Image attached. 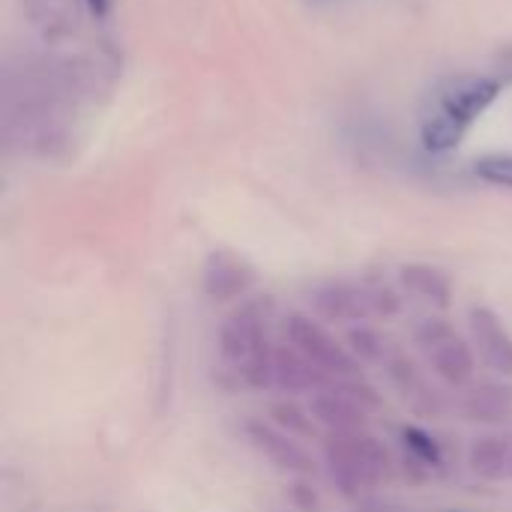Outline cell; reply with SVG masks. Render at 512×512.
<instances>
[{"mask_svg": "<svg viewBox=\"0 0 512 512\" xmlns=\"http://www.w3.org/2000/svg\"><path fill=\"white\" fill-rule=\"evenodd\" d=\"M273 300L255 297L240 303L219 324V357L252 390L273 387V357L276 345L270 342Z\"/></svg>", "mask_w": 512, "mask_h": 512, "instance_id": "obj_1", "label": "cell"}, {"mask_svg": "<svg viewBox=\"0 0 512 512\" xmlns=\"http://www.w3.org/2000/svg\"><path fill=\"white\" fill-rule=\"evenodd\" d=\"M498 84L489 78H453L435 96L429 99L423 120H420V138L429 153H450L462 144L468 129L477 123L480 114L495 102Z\"/></svg>", "mask_w": 512, "mask_h": 512, "instance_id": "obj_2", "label": "cell"}, {"mask_svg": "<svg viewBox=\"0 0 512 512\" xmlns=\"http://www.w3.org/2000/svg\"><path fill=\"white\" fill-rule=\"evenodd\" d=\"M324 462L333 486L345 498H357V501L369 498L393 477V459L387 447L366 429L330 432L324 441Z\"/></svg>", "mask_w": 512, "mask_h": 512, "instance_id": "obj_3", "label": "cell"}, {"mask_svg": "<svg viewBox=\"0 0 512 512\" xmlns=\"http://www.w3.org/2000/svg\"><path fill=\"white\" fill-rule=\"evenodd\" d=\"M414 339L420 351L429 360V369L447 384V387H468L477 372L474 348L456 333V327L447 318H423L414 330Z\"/></svg>", "mask_w": 512, "mask_h": 512, "instance_id": "obj_4", "label": "cell"}, {"mask_svg": "<svg viewBox=\"0 0 512 512\" xmlns=\"http://www.w3.org/2000/svg\"><path fill=\"white\" fill-rule=\"evenodd\" d=\"M285 339L294 351H300L312 366H318L327 378H360V360L336 342V336L312 315L291 312L285 318Z\"/></svg>", "mask_w": 512, "mask_h": 512, "instance_id": "obj_5", "label": "cell"}, {"mask_svg": "<svg viewBox=\"0 0 512 512\" xmlns=\"http://www.w3.org/2000/svg\"><path fill=\"white\" fill-rule=\"evenodd\" d=\"M249 444L267 459L273 462L279 471L285 474H294L300 480L312 477L315 474V459L309 456V450L288 432H282L276 423H264V420H249L243 426Z\"/></svg>", "mask_w": 512, "mask_h": 512, "instance_id": "obj_6", "label": "cell"}, {"mask_svg": "<svg viewBox=\"0 0 512 512\" xmlns=\"http://www.w3.org/2000/svg\"><path fill=\"white\" fill-rule=\"evenodd\" d=\"M312 312L324 321L336 324H363L375 318L369 291L363 282H348V279H333L324 282L312 291Z\"/></svg>", "mask_w": 512, "mask_h": 512, "instance_id": "obj_7", "label": "cell"}, {"mask_svg": "<svg viewBox=\"0 0 512 512\" xmlns=\"http://www.w3.org/2000/svg\"><path fill=\"white\" fill-rule=\"evenodd\" d=\"M309 414L327 432H357L366 426L372 411L342 381H333L330 387H324L312 396Z\"/></svg>", "mask_w": 512, "mask_h": 512, "instance_id": "obj_8", "label": "cell"}, {"mask_svg": "<svg viewBox=\"0 0 512 512\" xmlns=\"http://www.w3.org/2000/svg\"><path fill=\"white\" fill-rule=\"evenodd\" d=\"M468 327H471L474 351L480 354V360L492 372L512 378V333L504 327L498 312L486 306H474L468 315Z\"/></svg>", "mask_w": 512, "mask_h": 512, "instance_id": "obj_9", "label": "cell"}, {"mask_svg": "<svg viewBox=\"0 0 512 512\" xmlns=\"http://www.w3.org/2000/svg\"><path fill=\"white\" fill-rule=\"evenodd\" d=\"M387 375L399 396L408 402V408L420 417H441L444 414V399L441 393L426 381V375L417 369V363L408 354H393L387 363Z\"/></svg>", "mask_w": 512, "mask_h": 512, "instance_id": "obj_10", "label": "cell"}, {"mask_svg": "<svg viewBox=\"0 0 512 512\" xmlns=\"http://www.w3.org/2000/svg\"><path fill=\"white\" fill-rule=\"evenodd\" d=\"M255 285V270L231 255V252H213L204 264V294L210 300H234L243 297Z\"/></svg>", "mask_w": 512, "mask_h": 512, "instance_id": "obj_11", "label": "cell"}, {"mask_svg": "<svg viewBox=\"0 0 512 512\" xmlns=\"http://www.w3.org/2000/svg\"><path fill=\"white\" fill-rule=\"evenodd\" d=\"M459 411L471 423H483V426L507 423L512 420V384L483 381V384L468 387L459 399Z\"/></svg>", "mask_w": 512, "mask_h": 512, "instance_id": "obj_12", "label": "cell"}, {"mask_svg": "<svg viewBox=\"0 0 512 512\" xmlns=\"http://www.w3.org/2000/svg\"><path fill=\"white\" fill-rule=\"evenodd\" d=\"M333 378H327L318 366H312L300 351L291 345H276L273 357V387L282 393H318L330 387Z\"/></svg>", "mask_w": 512, "mask_h": 512, "instance_id": "obj_13", "label": "cell"}, {"mask_svg": "<svg viewBox=\"0 0 512 512\" xmlns=\"http://www.w3.org/2000/svg\"><path fill=\"white\" fill-rule=\"evenodd\" d=\"M468 465L480 480H510V444L507 435H483L468 450Z\"/></svg>", "mask_w": 512, "mask_h": 512, "instance_id": "obj_14", "label": "cell"}, {"mask_svg": "<svg viewBox=\"0 0 512 512\" xmlns=\"http://www.w3.org/2000/svg\"><path fill=\"white\" fill-rule=\"evenodd\" d=\"M402 285L408 288V294L426 300L435 309H447L453 300V282L447 279V273H441L438 267L429 264H408L399 273Z\"/></svg>", "mask_w": 512, "mask_h": 512, "instance_id": "obj_15", "label": "cell"}, {"mask_svg": "<svg viewBox=\"0 0 512 512\" xmlns=\"http://www.w3.org/2000/svg\"><path fill=\"white\" fill-rule=\"evenodd\" d=\"M348 345H351V354H354L360 363H387V360L393 357L387 339H384L378 330L366 327V324L348 330Z\"/></svg>", "mask_w": 512, "mask_h": 512, "instance_id": "obj_16", "label": "cell"}, {"mask_svg": "<svg viewBox=\"0 0 512 512\" xmlns=\"http://www.w3.org/2000/svg\"><path fill=\"white\" fill-rule=\"evenodd\" d=\"M402 444L411 453V459L420 462L423 468H441L444 465V453H441L438 441L429 432H423L417 426H405L402 429Z\"/></svg>", "mask_w": 512, "mask_h": 512, "instance_id": "obj_17", "label": "cell"}, {"mask_svg": "<svg viewBox=\"0 0 512 512\" xmlns=\"http://www.w3.org/2000/svg\"><path fill=\"white\" fill-rule=\"evenodd\" d=\"M270 417H273V423L282 429V432H288V435H294V438H312L315 435V417L312 414H306L300 405H294V402H276L273 408H270Z\"/></svg>", "mask_w": 512, "mask_h": 512, "instance_id": "obj_18", "label": "cell"}, {"mask_svg": "<svg viewBox=\"0 0 512 512\" xmlns=\"http://www.w3.org/2000/svg\"><path fill=\"white\" fill-rule=\"evenodd\" d=\"M366 291H369V300H372V309H375V318H393L402 312V297L381 279H366L363 282Z\"/></svg>", "mask_w": 512, "mask_h": 512, "instance_id": "obj_19", "label": "cell"}, {"mask_svg": "<svg viewBox=\"0 0 512 512\" xmlns=\"http://www.w3.org/2000/svg\"><path fill=\"white\" fill-rule=\"evenodd\" d=\"M477 174H480L486 183H495V186L512 189V156H489V159L477 162Z\"/></svg>", "mask_w": 512, "mask_h": 512, "instance_id": "obj_20", "label": "cell"}, {"mask_svg": "<svg viewBox=\"0 0 512 512\" xmlns=\"http://www.w3.org/2000/svg\"><path fill=\"white\" fill-rule=\"evenodd\" d=\"M357 512H408L396 501H384V498H363L357 504Z\"/></svg>", "mask_w": 512, "mask_h": 512, "instance_id": "obj_21", "label": "cell"}, {"mask_svg": "<svg viewBox=\"0 0 512 512\" xmlns=\"http://www.w3.org/2000/svg\"><path fill=\"white\" fill-rule=\"evenodd\" d=\"M84 3H87L96 15H105V12H108V6H111V0H84Z\"/></svg>", "mask_w": 512, "mask_h": 512, "instance_id": "obj_22", "label": "cell"}, {"mask_svg": "<svg viewBox=\"0 0 512 512\" xmlns=\"http://www.w3.org/2000/svg\"><path fill=\"white\" fill-rule=\"evenodd\" d=\"M507 444H510V480H512V432L507 435Z\"/></svg>", "mask_w": 512, "mask_h": 512, "instance_id": "obj_23", "label": "cell"}]
</instances>
